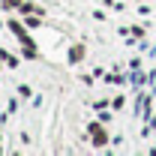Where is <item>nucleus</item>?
I'll return each instance as SVG.
<instances>
[{"label": "nucleus", "mask_w": 156, "mask_h": 156, "mask_svg": "<svg viewBox=\"0 0 156 156\" xmlns=\"http://www.w3.org/2000/svg\"><path fill=\"white\" fill-rule=\"evenodd\" d=\"M0 63H3V60H0Z\"/></svg>", "instance_id": "nucleus-10"}, {"label": "nucleus", "mask_w": 156, "mask_h": 156, "mask_svg": "<svg viewBox=\"0 0 156 156\" xmlns=\"http://www.w3.org/2000/svg\"><path fill=\"white\" fill-rule=\"evenodd\" d=\"M0 60H3L9 69H18V57H15V54H9V51H3V48H0Z\"/></svg>", "instance_id": "nucleus-3"}, {"label": "nucleus", "mask_w": 156, "mask_h": 156, "mask_svg": "<svg viewBox=\"0 0 156 156\" xmlns=\"http://www.w3.org/2000/svg\"><path fill=\"white\" fill-rule=\"evenodd\" d=\"M21 3H24V0H3V9H12V6H15V9H18Z\"/></svg>", "instance_id": "nucleus-7"}, {"label": "nucleus", "mask_w": 156, "mask_h": 156, "mask_svg": "<svg viewBox=\"0 0 156 156\" xmlns=\"http://www.w3.org/2000/svg\"><path fill=\"white\" fill-rule=\"evenodd\" d=\"M24 24H27V30H36L42 27V15H24Z\"/></svg>", "instance_id": "nucleus-5"}, {"label": "nucleus", "mask_w": 156, "mask_h": 156, "mask_svg": "<svg viewBox=\"0 0 156 156\" xmlns=\"http://www.w3.org/2000/svg\"><path fill=\"white\" fill-rule=\"evenodd\" d=\"M21 54H24L27 60H36V54H39V51H36V42H27V45H21Z\"/></svg>", "instance_id": "nucleus-4"}, {"label": "nucleus", "mask_w": 156, "mask_h": 156, "mask_svg": "<svg viewBox=\"0 0 156 156\" xmlns=\"http://www.w3.org/2000/svg\"><path fill=\"white\" fill-rule=\"evenodd\" d=\"M0 138H3V132H0Z\"/></svg>", "instance_id": "nucleus-9"}, {"label": "nucleus", "mask_w": 156, "mask_h": 156, "mask_svg": "<svg viewBox=\"0 0 156 156\" xmlns=\"http://www.w3.org/2000/svg\"><path fill=\"white\" fill-rule=\"evenodd\" d=\"M81 57H84V45H72L69 48V63H78Z\"/></svg>", "instance_id": "nucleus-6"}, {"label": "nucleus", "mask_w": 156, "mask_h": 156, "mask_svg": "<svg viewBox=\"0 0 156 156\" xmlns=\"http://www.w3.org/2000/svg\"><path fill=\"white\" fill-rule=\"evenodd\" d=\"M18 93H21L24 99H30V87H27V84H21V87H18Z\"/></svg>", "instance_id": "nucleus-8"}, {"label": "nucleus", "mask_w": 156, "mask_h": 156, "mask_svg": "<svg viewBox=\"0 0 156 156\" xmlns=\"http://www.w3.org/2000/svg\"><path fill=\"white\" fill-rule=\"evenodd\" d=\"M18 9L24 12V15H45V12H42V6H36L33 0H24V3H21Z\"/></svg>", "instance_id": "nucleus-1"}, {"label": "nucleus", "mask_w": 156, "mask_h": 156, "mask_svg": "<svg viewBox=\"0 0 156 156\" xmlns=\"http://www.w3.org/2000/svg\"><path fill=\"white\" fill-rule=\"evenodd\" d=\"M90 135H93V147H105V144L111 141V138H108V132H105L102 126H99L96 132H90Z\"/></svg>", "instance_id": "nucleus-2"}]
</instances>
